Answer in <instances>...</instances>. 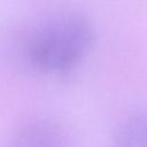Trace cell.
Returning a JSON list of instances; mask_svg holds the SVG:
<instances>
[{
    "instance_id": "obj_1",
    "label": "cell",
    "mask_w": 147,
    "mask_h": 147,
    "mask_svg": "<svg viewBox=\"0 0 147 147\" xmlns=\"http://www.w3.org/2000/svg\"><path fill=\"white\" fill-rule=\"evenodd\" d=\"M94 29L86 17L65 14L39 26L26 41L25 54L39 72L64 76L75 70L93 47Z\"/></svg>"
},
{
    "instance_id": "obj_2",
    "label": "cell",
    "mask_w": 147,
    "mask_h": 147,
    "mask_svg": "<svg viewBox=\"0 0 147 147\" xmlns=\"http://www.w3.org/2000/svg\"><path fill=\"white\" fill-rule=\"evenodd\" d=\"M9 147H68V139L55 122L34 119L15 131Z\"/></svg>"
},
{
    "instance_id": "obj_3",
    "label": "cell",
    "mask_w": 147,
    "mask_h": 147,
    "mask_svg": "<svg viewBox=\"0 0 147 147\" xmlns=\"http://www.w3.org/2000/svg\"><path fill=\"white\" fill-rule=\"evenodd\" d=\"M113 147H147V110L132 111L117 123Z\"/></svg>"
}]
</instances>
